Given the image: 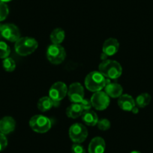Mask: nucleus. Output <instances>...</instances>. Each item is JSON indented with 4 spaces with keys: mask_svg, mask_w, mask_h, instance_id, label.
<instances>
[{
    "mask_svg": "<svg viewBox=\"0 0 153 153\" xmlns=\"http://www.w3.org/2000/svg\"><path fill=\"white\" fill-rule=\"evenodd\" d=\"M104 92L110 98H120L123 92V89L120 84L117 83H108L104 87Z\"/></svg>",
    "mask_w": 153,
    "mask_h": 153,
    "instance_id": "obj_15",
    "label": "nucleus"
},
{
    "mask_svg": "<svg viewBox=\"0 0 153 153\" xmlns=\"http://www.w3.org/2000/svg\"><path fill=\"white\" fill-rule=\"evenodd\" d=\"M91 102L92 107L97 110H106L110 105V97L107 95L105 92L99 91L96 92L91 97Z\"/></svg>",
    "mask_w": 153,
    "mask_h": 153,
    "instance_id": "obj_9",
    "label": "nucleus"
},
{
    "mask_svg": "<svg viewBox=\"0 0 153 153\" xmlns=\"http://www.w3.org/2000/svg\"><path fill=\"white\" fill-rule=\"evenodd\" d=\"M8 146V140L5 134L0 133V152L3 151Z\"/></svg>",
    "mask_w": 153,
    "mask_h": 153,
    "instance_id": "obj_27",
    "label": "nucleus"
},
{
    "mask_svg": "<svg viewBox=\"0 0 153 153\" xmlns=\"http://www.w3.org/2000/svg\"><path fill=\"white\" fill-rule=\"evenodd\" d=\"M82 120L86 126H95L98 122V117L93 110H86L82 114Z\"/></svg>",
    "mask_w": 153,
    "mask_h": 153,
    "instance_id": "obj_16",
    "label": "nucleus"
},
{
    "mask_svg": "<svg viewBox=\"0 0 153 153\" xmlns=\"http://www.w3.org/2000/svg\"><path fill=\"white\" fill-rule=\"evenodd\" d=\"M120 49V43L114 38H110L104 42L102 48V53L107 56H112L118 52Z\"/></svg>",
    "mask_w": 153,
    "mask_h": 153,
    "instance_id": "obj_11",
    "label": "nucleus"
},
{
    "mask_svg": "<svg viewBox=\"0 0 153 153\" xmlns=\"http://www.w3.org/2000/svg\"><path fill=\"white\" fill-rule=\"evenodd\" d=\"M98 71L101 72L107 79L117 80L120 78L123 74V68L117 61L106 59L99 65Z\"/></svg>",
    "mask_w": 153,
    "mask_h": 153,
    "instance_id": "obj_2",
    "label": "nucleus"
},
{
    "mask_svg": "<svg viewBox=\"0 0 153 153\" xmlns=\"http://www.w3.org/2000/svg\"><path fill=\"white\" fill-rule=\"evenodd\" d=\"M71 153H86L84 147L80 143H74L71 149Z\"/></svg>",
    "mask_w": 153,
    "mask_h": 153,
    "instance_id": "obj_25",
    "label": "nucleus"
},
{
    "mask_svg": "<svg viewBox=\"0 0 153 153\" xmlns=\"http://www.w3.org/2000/svg\"><path fill=\"white\" fill-rule=\"evenodd\" d=\"M81 106L82 109H83V112L86 111V110H91V108L92 107V102H91V100L86 99V98H83L81 101V102L79 103Z\"/></svg>",
    "mask_w": 153,
    "mask_h": 153,
    "instance_id": "obj_26",
    "label": "nucleus"
},
{
    "mask_svg": "<svg viewBox=\"0 0 153 153\" xmlns=\"http://www.w3.org/2000/svg\"><path fill=\"white\" fill-rule=\"evenodd\" d=\"M83 110L79 103H73L66 109V115L71 119H76L82 116Z\"/></svg>",
    "mask_w": 153,
    "mask_h": 153,
    "instance_id": "obj_17",
    "label": "nucleus"
},
{
    "mask_svg": "<svg viewBox=\"0 0 153 153\" xmlns=\"http://www.w3.org/2000/svg\"><path fill=\"white\" fill-rule=\"evenodd\" d=\"M96 126L100 130L107 131L110 128V122L107 119H101V120H98Z\"/></svg>",
    "mask_w": 153,
    "mask_h": 153,
    "instance_id": "obj_24",
    "label": "nucleus"
},
{
    "mask_svg": "<svg viewBox=\"0 0 153 153\" xmlns=\"http://www.w3.org/2000/svg\"><path fill=\"white\" fill-rule=\"evenodd\" d=\"M107 57H108V56H107V55H105V54H104V53H101V59L103 60V61H104V60L107 59Z\"/></svg>",
    "mask_w": 153,
    "mask_h": 153,
    "instance_id": "obj_29",
    "label": "nucleus"
},
{
    "mask_svg": "<svg viewBox=\"0 0 153 153\" xmlns=\"http://www.w3.org/2000/svg\"><path fill=\"white\" fill-rule=\"evenodd\" d=\"M16 122L11 117H5L0 120V133L8 134L14 131Z\"/></svg>",
    "mask_w": 153,
    "mask_h": 153,
    "instance_id": "obj_13",
    "label": "nucleus"
},
{
    "mask_svg": "<svg viewBox=\"0 0 153 153\" xmlns=\"http://www.w3.org/2000/svg\"><path fill=\"white\" fill-rule=\"evenodd\" d=\"M67 95L72 103H80L84 98V89L78 82L73 83L68 88Z\"/></svg>",
    "mask_w": 153,
    "mask_h": 153,
    "instance_id": "obj_10",
    "label": "nucleus"
},
{
    "mask_svg": "<svg viewBox=\"0 0 153 153\" xmlns=\"http://www.w3.org/2000/svg\"><path fill=\"white\" fill-rule=\"evenodd\" d=\"M65 38V32L61 28H56L51 34V41L53 45H61Z\"/></svg>",
    "mask_w": 153,
    "mask_h": 153,
    "instance_id": "obj_18",
    "label": "nucleus"
},
{
    "mask_svg": "<svg viewBox=\"0 0 153 153\" xmlns=\"http://www.w3.org/2000/svg\"><path fill=\"white\" fill-rule=\"evenodd\" d=\"M2 66L7 72H12L15 70L16 63L13 59L7 57L2 61Z\"/></svg>",
    "mask_w": 153,
    "mask_h": 153,
    "instance_id": "obj_21",
    "label": "nucleus"
},
{
    "mask_svg": "<svg viewBox=\"0 0 153 153\" xmlns=\"http://www.w3.org/2000/svg\"><path fill=\"white\" fill-rule=\"evenodd\" d=\"M29 126L33 131L39 134H44L50 131L52 127L51 119L44 115H35L29 120Z\"/></svg>",
    "mask_w": 153,
    "mask_h": 153,
    "instance_id": "obj_4",
    "label": "nucleus"
},
{
    "mask_svg": "<svg viewBox=\"0 0 153 153\" xmlns=\"http://www.w3.org/2000/svg\"><path fill=\"white\" fill-rule=\"evenodd\" d=\"M152 100L151 95L149 93L144 92V93H141L138 95L135 99V104L136 106H137L139 108H144L149 105Z\"/></svg>",
    "mask_w": 153,
    "mask_h": 153,
    "instance_id": "obj_20",
    "label": "nucleus"
},
{
    "mask_svg": "<svg viewBox=\"0 0 153 153\" xmlns=\"http://www.w3.org/2000/svg\"><path fill=\"white\" fill-rule=\"evenodd\" d=\"M9 14V8L5 2H0V22L3 21Z\"/></svg>",
    "mask_w": 153,
    "mask_h": 153,
    "instance_id": "obj_23",
    "label": "nucleus"
},
{
    "mask_svg": "<svg viewBox=\"0 0 153 153\" xmlns=\"http://www.w3.org/2000/svg\"><path fill=\"white\" fill-rule=\"evenodd\" d=\"M68 94V87L63 82L59 81L51 86L49 90V97L53 101L59 102Z\"/></svg>",
    "mask_w": 153,
    "mask_h": 153,
    "instance_id": "obj_7",
    "label": "nucleus"
},
{
    "mask_svg": "<svg viewBox=\"0 0 153 153\" xmlns=\"http://www.w3.org/2000/svg\"><path fill=\"white\" fill-rule=\"evenodd\" d=\"M110 80L107 79L98 71H93L86 75L85 78V86L90 92H96L104 89Z\"/></svg>",
    "mask_w": 153,
    "mask_h": 153,
    "instance_id": "obj_1",
    "label": "nucleus"
},
{
    "mask_svg": "<svg viewBox=\"0 0 153 153\" xmlns=\"http://www.w3.org/2000/svg\"><path fill=\"white\" fill-rule=\"evenodd\" d=\"M11 53V49L6 42L0 41V59H5Z\"/></svg>",
    "mask_w": 153,
    "mask_h": 153,
    "instance_id": "obj_22",
    "label": "nucleus"
},
{
    "mask_svg": "<svg viewBox=\"0 0 153 153\" xmlns=\"http://www.w3.org/2000/svg\"><path fill=\"white\" fill-rule=\"evenodd\" d=\"M131 112L134 114H137V113H138V112H139V107H138L137 106H135V107L132 109Z\"/></svg>",
    "mask_w": 153,
    "mask_h": 153,
    "instance_id": "obj_28",
    "label": "nucleus"
},
{
    "mask_svg": "<svg viewBox=\"0 0 153 153\" xmlns=\"http://www.w3.org/2000/svg\"><path fill=\"white\" fill-rule=\"evenodd\" d=\"M130 153H141L140 151H137V150H134V151L131 152Z\"/></svg>",
    "mask_w": 153,
    "mask_h": 153,
    "instance_id": "obj_31",
    "label": "nucleus"
},
{
    "mask_svg": "<svg viewBox=\"0 0 153 153\" xmlns=\"http://www.w3.org/2000/svg\"><path fill=\"white\" fill-rule=\"evenodd\" d=\"M88 130L84 125L81 123H74L69 128V137L74 143H81L84 142L88 137Z\"/></svg>",
    "mask_w": 153,
    "mask_h": 153,
    "instance_id": "obj_6",
    "label": "nucleus"
},
{
    "mask_svg": "<svg viewBox=\"0 0 153 153\" xmlns=\"http://www.w3.org/2000/svg\"><path fill=\"white\" fill-rule=\"evenodd\" d=\"M38 47V43L32 37L20 38L14 45L16 53L21 56H26L33 53Z\"/></svg>",
    "mask_w": 153,
    "mask_h": 153,
    "instance_id": "obj_3",
    "label": "nucleus"
},
{
    "mask_svg": "<svg viewBox=\"0 0 153 153\" xmlns=\"http://www.w3.org/2000/svg\"><path fill=\"white\" fill-rule=\"evenodd\" d=\"M47 57L50 62L52 64L59 65L65 59V50L61 45L52 44L47 50Z\"/></svg>",
    "mask_w": 153,
    "mask_h": 153,
    "instance_id": "obj_5",
    "label": "nucleus"
},
{
    "mask_svg": "<svg viewBox=\"0 0 153 153\" xmlns=\"http://www.w3.org/2000/svg\"><path fill=\"white\" fill-rule=\"evenodd\" d=\"M1 26H2V25L0 24V29H1Z\"/></svg>",
    "mask_w": 153,
    "mask_h": 153,
    "instance_id": "obj_32",
    "label": "nucleus"
},
{
    "mask_svg": "<svg viewBox=\"0 0 153 153\" xmlns=\"http://www.w3.org/2000/svg\"><path fill=\"white\" fill-rule=\"evenodd\" d=\"M0 34L5 40L11 42H16L20 38V32L18 27L13 23L2 25Z\"/></svg>",
    "mask_w": 153,
    "mask_h": 153,
    "instance_id": "obj_8",
    "label": "nucleus"
},
{
    "mask_svg": "<svg viewBox=\"0 0 153 153\" xmlns=\"http://www.w3.org/2000/svg\"><path fill=\"white\" fill-rule=\"evenodd\" d=\"M106 143L101 137H95L90 141L88 146L89 153H104L105 152Z\"/></svg>",
    "mask_w": 153,
    "mask_h": 153,
    "instance_id": "obj_12",
    "label": "nucleus"
},
{
    "mask_svg": "<svg viewBox=\"0 0 153 153\" xmlns=\"http://www.w3.org/2000/svg\"><path fill=\"white\" fill-rule=\"evenodd\" d=\"M118 105L124 111L131 112L132 109L136 106V104L133 97L128 94H123L119 98Z\"/></svg>",
    "mask_w": 153,
    "mask_h": 153,
    "instance_id": "obj_14",
    "label": "nucleus"
},
{
    "mask_svg": "<svg viewBox=\"0 0 153 153\" xmlns=\"http://www.w3.org/2000/svg\"><path fill=\"white\" fill-rule=\"evenodd\" d=\"M11 1H12V0H0V2H5V3H6V2H11Z\"/></svg>",
    "mask_w": 153,
    "mask_h": 153,
    "instance_id": "obj_30",
    "label": "nucleus"
},
{
    "mask_svg": "<svg viewBox=\"0 0 153 153\" xmlns=\"http://www.w3.org/2000/svg\"><path fill=\"white\" fill-rule=\"evenodd\" d=\"M53 107V101L49 96L42 97L38 102V110L42 112H47Z\"/></svg>",
    "mask_w": 153,
    "mask_h": 153,
    "instance_id": "obj_19",
    "label": "nucleus"
}]
</instances>
